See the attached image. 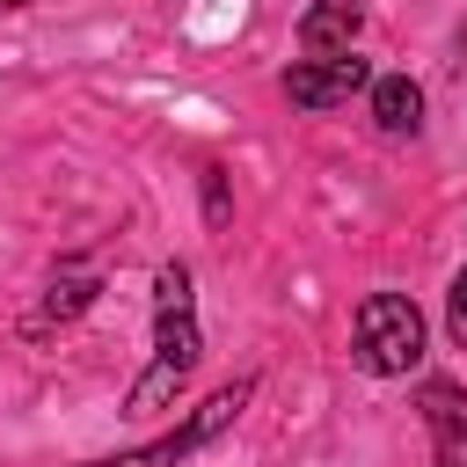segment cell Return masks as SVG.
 Here are the masks:
<instances>
[{
    "label": "cell",
    "mask_w": 467,
    "mask_h": 467,
    "mask_svg": "<svg viewBox=\"0 0 467 467\" xmlns=\"http://www.w3.org/2000/svg\"><path fill=\"white\" fill-rule=\"evenodd\" d=\"M153 299H161V328H153V372L131 387V409L146 416V409H161L190 372H197V358H204V336H197V321H190V270L182 263H161V277H153Z\"/></svg>",
    "instance_id": "6da1fadb"
},
{
    "label": "cell",
    "mask_w": 467,
    "mask_h": 467,
    "mask_svg": "<svg viewBox=\"0 0 467 467\" xmlns=\"http://www.w3.org/2000/svg\"><path fill=\"white\" fill-rule=\"evenodd\" d=\"M416 358H423V314H416V299L372 292V299L358 306V365L379 372V379H394V372H409Z\"/></svg>",
    "instance_id": "7a4b0ae2"
},
{
    "label": "cell",
    "mask_w": 467,
    "mask_h": 467,
    "mask_svg": "<svg viewBox=\"0 0 467 467\" xmlns=\"http://www.w3.org/2000/svg\"><path fill=\"white\" fill-rule=\"evenodd\" d=\"M248 394H255V387H248V379H234V387H219V394H212L182 431H168V438H153V445H139V452H117V460H88V467H175L182 452H197L204 438H219V431L241 416V401H248Z\"/></svg>",
    "instance_id": "3957f363"
},
{
    "label": "cell",
    "mask_w": 467,
    "mask_h": 467,
    "mask_svg": "<svg viewBox=\"0 0 467 467\" xmlns=\"http://www.w3.org/2000/svg\"><path fill=\"white\" fill-rule=\"evenodd\" d=\"M358 88H372V66L350 58V51H336V58H306V66L285 73V95H292L299 109H336V102H350Z\"/></svg>",
    "instance_id": "277c9868"
},
{
    "label": "cell",
    "mask_w": 467,
    "mask_h": 467,
    "mask_svg": "<svg viewBox=\"0 0 467 467\" xmlns=\"http://www.w3.org/2000/svg\"><path fill=\"white\" fill-rule=\"evenodd\" d=\"M423 423H431L438 467H467V394L452 379H431L423 387Z\"/></svg>",
    "instance_id": "5b68a950"
},
{
    "label": "cell",
    "mask_w": 467,
    "mask_h": 467,
    "mask_svg": "<svg viewBox=\"0 0 467 467\" xmlns=\"http://www.w3.org/2000/svg\"><path fill=\"white\" fill-rule=\"evenodd\" d=\"M358 0H314L306 15H299V44L314 51V58H336V51H350V36H358Z\"/></svg>",
    "instance_id": "8992f818"
},
{
    "label": "cell",
    "mask_w": 467,
    "mask_h": 467,
    "mask_svg": "<svg viewBox=\"0 0 467 467\" xmlns=\"http://www.w3.org/2000/svg\"><path fill=\"white\" fill-rule=\"evenodd\" d=\"M372 117H379V131H416V124H423V88H416L409 73L372 80Z\"/></svg>",
    "instance_id": "52a82bcc"
},
{
    "label": "cell",
    "mask_w": 467,
    "mask_h": 467,
    "mask_svg": "<svg viewBox=\"0 0 467 467\" xmlns=\"http://www.w3.org/2000/svg\"><path fill=\"white\" fill-rule=\"evenodd\" d=\"M95 299V270L88 263H66L58 277H51V292H44V321H66V314H80Z\"/></svg>",
    "instance_id": "ba28073f"
},
{
    "label": "cell",
    "mask_w": 467,
    "mask_h": 467,
    "mask_svg": "<svg viewBox=\"0 0 467 467\" xmlns=\"http://www.w3.org/2000/svg\"><path fill=\"white\" fill-rule=\"evenodd\" d=\"M445 328H452V343L467 350V270L452 277V299H445Z\"/></svg>",
    "instance_id": "9c48e42d"
},
{
    "label": "cell",
    "mask_w": 467,
    "mask_h": 467,
    "mask_svg": "<svg viewBox=\"0 0 467 467\" xmlns=\"http://www.w3.org/2000/svg\"><path fill=\"white\" fill-rule=\"evenodd\" d=\"M204 212H212V226L226 219V175L219 168H204Z\"/></svg>",
    "instance_id": "30bf717a"
},
{
    "label": "cell",
    "mask_w": 467,
    "mask_h": 467,
    "mask_svg": "<svg viewBox=\"0 0 467 467\" xmlns=\"http://www.w3.org/2000/svg\"><path fill=\"white\" fill-rule=\"evenodd\" d=\"M0 7H22V0H0Z\"/></svg>",
    "instance_id": "8fae6325"
}]
</instances>
